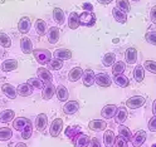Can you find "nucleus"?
Listing matches in <instances>:
<instances>
[{
    "label": "nucleus",
    "mask_w": 156,
    "mask_h": 147,
    "mask_svg": "<svg viewBox=\"0 0 156 147\" xmlns=\"http://www.w3.org/2000/svg\"><path fill=\"white\" fill-rule=\"evenodd\" d=\"M82 74H83L82 68L81 67H74L69 71V73H68V81L69 82H76L82 77Z\"/></svg>",
    "instance_id": "obj_23"
},
{
    "label": "nucleus",
    "mask_w": 156,
    "mask_h": 147,
    "mask_svg": "<svg viewBox=\"0 0 156 147\" xmlns=\"http://www.w3.org/2000/svg\"><path fill=\"white\" fill-rule=\"evenodd\" d=\"M63 130V120L62 118H55L53 120L52 124H51V130H49V133L52 137H57L59 136L61 132Z\"/></svg>",
    "instance_id": "obj_5"
},
{
    "label": "nucleus",
    "mask_w": 156,
    "mask_h": 147,
    "mask_svg": "<svg viewBox=\"0 0 156 147\" xmlns=\"http://www.w3.org/2000/svg\"><path fill=\"white\" fill-rule=\"evenodd\" d=\"M150 19L154 24H156V6L151 8V12H150Z\"/></svg>",
    "instance_id": "obj_49"
},
{
    "label": "nucleus",
    "mask_w": 156,
    "mask_h": 147,
    "mask_svg": "<svg viewBox=\"0 0 156 147\" xmlns=\"http://www.w3.org/2000/svg\"><path fill=\"white\" fill-rule=\"evenodd\" d=\"M29 123H30V121L28 118H25V117H18V118L13 120V128L19 131V132H22Z\"/></svg>",
    "instance_id": "obj_14"
},
{
    "label": "nucleus",
    "mask_w": 156,
    "mask_h": 147,
    "mask_svg": "<svg viewBox=\"0 0 156 147\" xmlns=\"http://www.w3.org/2000/svg\"><path fill=\"white\" fill-rule=\"evenodd\" d=\"M96 22V16L91 12H84L80 15V24L84 26H92Z\"/></svg>",
    "instance_id": "obj_4"
},
{
    "label": "nucleus",
    "mask_w": 156,
    "mask_h": 147,
    "mask_svg": "<svg viewBox=\"0 0 156 147\" xmlns=\"http://www.w3.org/2000/svg\"><path fill=\"white\" fill-rule=\"evenodd\" d=\"M125 59H126V63L135 64L136 61H137V51H136L133 47L129 48L127 51H126V53H125Z\"/></svg>",
    "instance_id": "obj_20"
},
{
    "label": "nucleus",
    "mask_w": 156,
    "mask_h": 147,
    "mask_svg": "<svg viewBox=\"0 0 156 147\" xmlns=\"http://www.w3.org/2000/svg\"><path fill=\"white\" fill-rule=\"evenodd\" d=\"M78 133H81V132H80V127H78V126H72V127L69 126V127H68V128L66 130L67 137H71L72 140L74 138V137H76Z\"/></svg>",
    "instance_id": "obj_42"
},
{
    "label": "nucleus",
    "mask_w": 156,
    "mask_h": 147,
    "mask_svg": "<svg viewBox=\"0 0 156 147\" xmlns=\"http://www.w3.org/2000/svg\"><path fill=\"white\" fill-rule=\"evenodd\" d=\"M116 112H117V107L115 104H107V106H105L102 108L101 114H102L103 118L111 120V118H113V117L116 116Z\"/></svg>",
    "instance_id": "obj_9"
},
{
    "label": "nucleus",
    "mask_w": 156,
    "mask_h": 147,
    "mask_svg": "<svg viewBox=\"0 0 156 147\" xmlns=\"http://www.w3.org/2000/svg\"><path fill=\"white\" fill-rule=\"evenodd\" d=\"M29 86H32L33 88H35V89H42L43 88V82L39 79V78H30V79H28V82H27Z\"/></svg>",
    "instance_id": "obj_43"
},
{
    "label": "nucleus",
    "mask_w": 156,
    "mask_h": 147,
    "mask_svg": "<svg viewBox=\"0 0 156 147\" xmlns=\"http://www.w3.org/2000/svg\"><path fill=\"white\" fill-rule=\"evenodd\" d=\"M80 15H78L76 12H72L69 14V16H68V26H69L71 29H78V26H80Z\"/></svg>",
    "instance_id": "obj_27"
},
{
    "label": "nucleus",
    "mask_w": 156,
    "mask_h": 147,
    "mask_svg": "<svg viewBox=\"0 0 156 147\" xmlns=\"http://www.w3.org/2000/svg\"><path fill=\"white\" fill-rule=\"evenodd\" d=\"M147 127H149V130H150L151 132H156V117H155V116L149 121Z\"/></svg>",
    "instance_id": "obj_48"
},
{
    "label": "nucleus",
    "mask_w": 156,
    "mask_h": 147,
    "mask_svg": "<svg viewBox=\"0 0 156 147\" xmlns=\"http://www.w3.org/2000/svg\"><path fill=\"white\" fill-rule=\"evenodd\" d=\"M151 147H156V143H154V145H152V146H151Z\"/></svg>",
    "instance_id": "obj_55"
},
{
    "label": "nucleus",
    "mask_w": 156,
    "mask_h": 147,
    "mask_svg": "<svg viewBox=\"0 0 156 147\" xmlns=\"http://www.w3.org/2000/svg\"><path fill=\"white\" fill-rule=\"evenodd\" d=\"M88 127H90V130H92L94 132H101V131H105L106 130L107 123L103 120H92L88 123Z\"/></svg>",
    "instance_id": "obj_15"
},
{
    "label": "nucleus",
    "mask_w": 156,
    "mask_h": 147,
    "mask_svg": "<svg viewBox=\"0 0 156 147\" xmlns=\"http://www.w3.org/2000/svg\"><path fill=\"white\" fill-rule=\"evenodd\" d=\"M53 55L55 57V59H61V61H67L72 58V52L68 51V49H57V51L53 53Z\"/></svg>",
    "instance_id": "obj_21"
},
{
    "label": "nucleus",
    "mask_w": 156,
    "mask_h": 147,
    "mask_svg": "<svg viewBox=\"0 0 156 147\" xmlns=\"http://www.w3.org/2000/svg\"><path fill=\"white\" fill-rule=\"evenodd\" d=\"M125 69H126V64L123 63V62H115V64H113V69H112V73L115 74V75H119V74H122L123 72H125Z\"/></svg>",
    "instance_id": "obj_38"
},
{
    "label": "nucleus",
    "mask_w": 156,
    "mask_h": 147,
    "mask_svg": "<svg viewBox=\"0 0 156 147\" xmlns=\"http://www.w3.org/2000/svg\"><path fill=\"white\" fill-rule=\"evenodd\" d=\"M13 137V131L9 127H0V141H9Z\"/></svg>",
    "instance_id": "obj_33"
},
{
    "label": "nucleus",
    "mask_w": 156,
    "mask_h": 147,
    "mask_svg": "<svg viewBox=\"0 0 156 147\" xmlns=\"http://www.w3.org/2000/svg\"><path fill=\"white\" fill-rule=\"evenodd\" d=\"M115 141H116V136L113 133L112 130H107L105 131L103 135V143L106 147H113L115 146Z\"/></svg>",
    "instance_id": "obj_19"
},
{
    "label": "nucleus",
    "mask_w": 156,
    "mask_h": 147,
    "mask_svg": "<svg viewBox=\"0 0 156 147\" xmlns=\"http://www.w3.org/2000/svg\"><path fill=\"white\" fill-rule=\"evenodd\" d=\"M58 39H59V29L57 26H52L49 29V32H48V42L51 44H55L58 42Z\"/></svg>",
    "instance_id": "obj_30"
},
{
    "label": "nucleus",
    "mask_w": 156,
    "mask_h": 147,
    "mask_svg": "<svg viewBox=\"0 0 156 147\" xmlns=\"http://www.w3.org/2000/svg\"><path fill=\"white\" fill-rule=\"evenodd\" d=\"M62 67H63V62L61 59H52L48 62V68H49V69L58 71V69H61Z\"/></svg>",
    "instance_id": "obj_41"
},
{
    "label": "nucleus",
    "mask_w": 156,
    "mask_h": 147,
    "mask_svg": "<svg viewBox=\"0 0 156 147\" xmlns=\"http://www.w3.org/2000/svg\"><path fill=\"white\" fill-rule=\"evenodd\" d=\"M145 103H146V100L142 96H133L126 101V106H127L130 110H137L140 107H142Z\"/></svg>",
    "instance_id": "obj_1"
},
{
    "label": "nucleus",
    "mask_w": 156,
    "mask_h": 147,
    "mask_svg": "<svg viewBox=\"0 0 156 147\" xmlns=\"http://www.w3.org/2000/svg\"><path fill=\"white\" fill-rule=\"evenodd\" d=\"M133 2H139V0H133Z\"/></svg>",
    "instance_id": "obj_56"
},
{
    "label": "nucleus",
    "mask_w": 156,
    "mask_h": 147,
    "mask_svg": "<svg viewBox=\"0 0 156 147\" xmlns=\"http://www.w3.org/2000/svg\"><path fill=\"white\" fill-rule=\"evenodd\" d=\"M54 94H55V87L52 83L45 84V87L43 88V93H42L43 100L49 101V100H52V98H53Z\"/></svg>",
    "instance_id": "obj_22"
},
{
    "label": "nucleus",
    "mask_w": 156,
    "mask_h": 147,
    "mask_svg": "<svg viewBox=\"0 0 156 147\" xmlns=\"http://www.w3.org/2000/svg\"><path fill=\"white\" fill-rule=\"evenodd\" d=\"M82 8L84 9L86 12H91V13H92V10H93V5L90 4V3H84V4L82 5Z\"/></svg>",
    "instance_id": "obj_51"
},
{
    "label": "nucleus",
    "mask_w": 156,
    "mask_h": 147,
    "mask_svg": "<svg viewBox=\"0 0 156 147\" xmlns=\"http://www.w3.org/2000/svg\"><path fill=\"white\" fill-rule=\"evenodd\" d=\"M53 18L57 24L59 25H63L64 24V20H66V16H64V12L62 10L61 8H54L53 9Z\"/></svg>",
    "instance_id": "obj_29"
},
{
    "label": "nucleus",
    "mask_w": 156,
    "mask_h": 147,
    "mask_svg": "<svg viewBox=\"0 0 156 147\" xmlns=\"http://www.w3.org/2000/svg\"><path fill=\"white\" fill-rule=\"evenodd\" d=\"M82 78H83V84H84L86 87H91V86L94 84V78H96V75H94V72H93L92 69H87L86 72H83Z\"/></svg>",
    "instance_id": "obj_17"
},
{
    "label": "nucleus",
    "mask_w": 156,
    "mask_h": 147,
    "mask_svg": "<svg viewBox=\"0 0 156 147\" xmlns=\"http://www.w3.org/2000/svg\"><path fill=\"white\" fill-rule=\"evenodd\" d=\"M35 29H37V33L39 35H44L47 33V24L44 20H42V19H38V20L35 22Z\"/></svg>",
    "instance_id": "obj_37"
},
{
    "label": "nucleus",
    "mask_w": 156,
    "mask_h": 147,
    "mask_svg": "<svg viewBox=\"0 0 156 147\" xmlns=\"http://www.w3.org/2000/svg\"><path fill=\"white\" fill-rule=\"evenodd\" d=\"M144 69H147L149 72L156 74V62L154 61H146L144 64Z\"/></svg>",
    "instance_id": "obj_45"
},
{
    "label": "nucleus",
    "mask_w": 156,
    "mask_h": 147,
    "mask_svg": "<svg viewBox=\"0 0 156 147\" xmlns=\"http://www.w3.org/2000/svg\"><path fill=\"white\" fill-rule=\"evenodd\" d=\"M32 135H33V127H32V122L29 123L25 128L22 131V138L23 140H29L32 137Z\"/></svg>",
    "instance_id": "obj_44"
},
{
    "label": "nucleus",
    "mask_w": 156,
    "mask_h": 147,
    "mask_svg": "<svg viewBox=\"0 0 156 147\" xmlns=\"http://www.w3.org/2000/svg\"><path fill=\"white\" fill-rule=\"evenodd\" d=\"M127 116H129V112H127V110H126L125 107H120V108H117V112H116V116H115L116 123L122 124L126 120H127Z\"/></svg>",
    "instance_id": "obj_24"
},
{
    "label": "nucleus",
    "mask_w": 156,
    "mask_h": 147,
    "mask_svg": "<svg viewBox=\"0 0 156 147\" xmlns=\"http://www.w3.org/2000/svg\"><path fill=\"white\" fill-rule=\"evenodd\" d=\"M16 93L22 97H29L32 96L33 93V87L29 86L28 83H23V84H19L16 88Z\"/></svg>",
    "instance_id": "obj_18"
},
{
    "label": "nucleus",
    "mask_w": 156,
    "mask_h": 147,
    "mask_svg": "<svg viewBox=\"0 0 156 147\" xmlns=\"http://www.w3.org/2000/svg\"><path fill=\"white\" fill-rule=\"evenodd\" d=\"M146 141V132L145 131H137L135 133V136H132L131 138V143L133 147H141V145H144Z\"/></svg>",
    "instance_id": "obj_10"
},
{
    "label": "nucleus",
    "mask_w": 156,
    "mask_h": 147,
    "mask_svg": "<svg viewBox=\"0 0 156 147\" xmlns=\"http://www.w3.org/2000/svg\"><path fill=\"white\" fill-rule=\"evenodd\" d=\"M91 143V137L84 133H78L73 138L74 147H88Z\"/></svg>",
    "instance_id": "obj_3"
},
{
    "label": "nucleus",
    "mask_w": 156,
    "mask_h": 147,
    "mask_svg": "<svg viewBox=\"0 0 156 147\" xmlns=\"http://www.w3.org/2000/svg\"><path fill=\"white\" fill-rule=\"evenodd\" d=\"M145 39L146 42L152 44V45H156V32H149L145 34Z\"/></svg>",
    "instance_id": "obj_46"
},
{
    "label": "nucleus",
    "mask_w": 156,
    "mask_h": 147,
    "mask_svg": "<svg viewBox=\"0 0 156 147\" xmlns=\"http://www.w3.org/2000/svg\"><path fill=\"white\" fill-rule=\"evenodd\" d=\"M152 113H154V116L156 117V100H155L154 103H152Z\"/></svg>",
    "instance_id": "obj_53"
},
{
    "label": "nucleus",
    "mask_w": 156,
    "mask_h": 147,
    "mask_svg": "<svg viewBox=\"0 0 156 147\" xmlns=\"http://www.w3.org/2000/svg\"><path fill=\"white\" fill-rule=\"evenodd\" d=\"M20 47H22V51H23L24 54H30V53L33 52V43H32L30 39L27 38V37L22 38Z\"/></svg>",
    "instance_id": "obj_26"
},
{
    "label": "nucleus",
    "mask_w": 156,
    "mask_h": 147,
    "mask_svg": "<svg viewBox=\"0 0 156 147\" xmlns=\"http://www.w3.org/2000/svg\"><path fill=\"white\" fill-rule=\"evenodd\" d=\"M2 92L10 100H15L18 93H16V88L14 86H12L10 83H5L2 86Z\"/></svg>",
    "instance_id": "obj_13"
},
{
    "label": "nucleus",
    "mask_w": 156,
    "mask_h": 147,
    "mask_svg": "<svg viewBox=\"0 0 156 147\" xmlns=\"http://www.w3.org/2000/svg\"><path fill=\"white\" fill-rule=\"evenodd\" d=\"M115 83L119 86V87H129L130 86V81L127 79V77H125L123 74H119V75H115Z\"/></svg>",
    "instance_id": "obj_34"
},
{
    "label": "nucleus",
    "mask_w": 156,
    "mask_h": 147,
    "mask_svg": "<svg viewBox=\"0 0 156 147\" xmlns=\"http://www.w3.org/2000/svg\"><path fill=\"white\" fill-rule=\"evenodd\" d=\"M97 2H98L100 4H103V5H106V4H110L112 0H97Z\"/></svg>",
    "instance_id": "obj_52"
},
{
    "label": "nucleus",
    "mask_w": 156,
    "mask_h": 147,
    "mask_svg": "<svg viewBox=\"0 0 156 147\" xmlns=\"http://www.w3.org/2000/svg\"><path fill=\"white\" fill-rule=\"evenodd\" d=\"M112 15H113V18L116 19L119 23H121V24H125L126 23V20H127V15H126V13H123L122 10H120L119 8H115L113 10H112Z\"/></svg>",
    "instance_id": "obj_31"
},
{
    "label": "nucleus",
    "mask_w": 156,
    "mask_h": 147,
    "mask_svg": "<svg viewBox=\"0 0 156 147\" xmlns=\"http://www.w3.org/2000/svg\"><path fill=\"white\" fill-rule=\"evenodd\" d=\"M55 94H57L58 101L59 102H67L68 97H69V92H68V89L62 84H59L55 88Z\"/></svg>",
    "instance_id": "obj_16"
},
{
    "label": "nucleus",
    "mask_w": 156,
    "mask_h": 147,
    "mask_svg": "<svg viewBox=\"0 0 156 147\" xmlns=\"http://www.w3.org/2000/svg\"><path fill=\"white\" fill-rule=\"evenodd\" d=\"M33 54L37 62L41 64H48V62L51 61V53L47 49H37V51H33Z\"/></svg>",
    "instance_id": "obj_2"
},
{
    "label": "nucleus",
    "mask_w": 156,
    "mask_h": 147,
    "mask_svg": "<svg viewBox=\"0 0 156 147\" xmlns=\"http://www.w3.org/2000/svg\"><path fill=\"white\" fill-rule=\"evenodd\" d=\"M119 133L120 136H122L126 141H131L132 138V133H131V130L129 127H126L125 124H120L119 126Z\"/></svg>",
    "instance_id": "obj_32"
},
{
    "label": "nucleus",
    "mask_w": 156,
    "mask_h": 147,
    "mask_svg": "<svg viewBox=\"0 0 156 147\" xmlns=\"http://www.w3.org/2000/svg\"><path fill=\"white\" fill-rule=\"evenodd\" d=\"M116 62V55L115 53H107L103 55V59H102V63L105 67H111Z\"/></svg>",
    "instance_id": "obj_35"
},
{
    "label": "nucleus",
    "mask_w": 156,
    "mask_h": 147,
    "mask_svg": "<svg viewBox=\"0 0 156 147\" xmlns=\"http://www.w3.org/2000/svg\"><path fill=\"white\" fill-rule=\"evenodd\" d=\"M14 117H15V112L13 110H4L3 112H0V122L9 123L14 120Z\"/></svg>",
    "instance_id": "obj_25"
},
{
    "label": "nucleus",
    "mask_w": 156,
    "mask_h": 147,
    "mask_svg": "<svg viewBox=\"0 0 156 147\" xmlns=\"http://www.w3.org/2000/svg\"><path fill=\"white\" fill-rule=\"evenodd\" d=\"M30 26H32L30 18L23 16L20 20H19V23H18V30L22 34H27L29 32V29H30Z\"/></svg>",
    "instance_id": "obj_8"
},
{
    "label": "nucleus",
    "mask_w": 156,
    "mask_h": 147,
    "mask_svg": "<svg viewBox=\"0 0 156 147\" xmlns=\"http://www.w3.org/2000/svg\"><path fill=\"white\" fill-rule=\"evenodd\" d=\"M94 83H97L100 87H110L111 83H112V79L108 74L106 73H100L97 74L96 78H94Z\"/></svg>",
    "instance_id": "obj_7"
},
{
    "label": "nucleus",
    "mask_w": 156,
    "mask_h": 147,
    "mask_svg": "<svg viewBox=\"0 0 156 147\" xmlns=\"http://www.w3.org/2000/svg\"><path fill=\"white\" fill-rule=\"evenodd\" d=\"M0 68H2L3 72H13L18 68V62L15 59H6Z\"/></svg>",
    "instance_id": "obj_28"
},
{
    "label": "nucleus",
    "mask_w": 156,
    "mask_h": 147,
    "mask_svg": "<svg viewBox=\"0 0 156 147\" xmlns=\"http://www.w3.org/2000/svg\"><path fill=\"white\" fill-rule=\"evenodd\" d=\"M117 3V8L122 10L123 13H129L130 12V3L129 0H116Z\"/></svg>",
    "instance_id": "obj_40"
},
{
    "label": "nucleus",
    "mask_w": 156,
    "mask_h": 147,
    "mask_svg": "<svg viewBox=\"0 0 156 147\" xmlns=\"http://www.w3.org/2000/svg\"><path fill=\"white\" fill-rule=\"evenodd\" d=\"M14 147H28V146H27L24 142H18V143H16Z\"/></svg>",
    "instance_id": "obj_54"
},
{
    "label": "nucleus",
    "mask_w": 156,
    "mask_h": 147,
    "mask_svg": "<svg viewBox=\"0 0 156 147\" xmlns=\"http://www.w3.org/2000/svg\"><path fill=\"white\" fill-rule=\"evenodd\" d=\"M80 110V102L77 101H68L64 106H63V112L66 114H74Z\"/></svg>",
    "instance_id": "obj_11"
},
{
    "label": "nucleus",
    "mask_w": 156,
    "mask_h": 147,
    "mask_svg": "<svg viewBox=\"0 0 156 147\" xmlns=\"http://www.w3.org/2000/svg\"><path fill=\"white\" fill-rule=\"evenodd\" d=\"M129 141H126L122 136H117L116 137V141H115V146L116 147H129V143H127Z\"/></svg>",
    "instance_id": "obj_47"
},
{
    "label": "nucleus",
    "mask_w": 156,
    "mask_h": 147,
    "mask_svg": "<svg viewBox=\"0 0 156 147\" xmlns=\"http://www.w3.org/2000/svg\"><path fill=\"white\" fill-rule=\"evenodd\" d=\"M0 45L4 47V48H10V45H12L10 37L5 33H0Z\"/></svg>",
    "instance_id": "obj_39"
},
{
    "label": "nucleus",
    "mask_w": 156,
    "mask_h": 147,
    "mask_svg": "<svg viewBox=\"0 0 156 147\" xmlns=\"http://www.w3.org/2000/svg\"><path fill=\"white\" fill-rule=\"evenodd\" d=\"M37 74H38V78H39V79H41L43 83H45V84L52 83L53 75L51 74V72L48 71L47 68H39L38 72H37Z\"/></svg>",
    "instance_id": "obj_12"
},
{
    "label": "nucleus",
    "mask_w": 156,
    "mask_h": 147,
    "mask_svg": "<svg viewBox=\"0 0 156 147\" xmlns=\"http://www.w3.org/2000/svg\"><path fill=\"white\" fill-rule=\"evenodd\" d=\"M90 145H91V147H102L100 140L97 138V137H93V138H91V143Z\"/></svg>",
    "instance_id": "obj_50"
},
{
    "label": "nucleus",
    "mask_w": 156,
    "mask_h": 147,
    "mask_svg": "<svg viewBox=\"0 0 156 147\" xmlns=\"http://www.w3.org/2000/svg\"><path fill=\"white\" fill-rule=\"evenodd\" d=\"M34 124H35L37 131L43 132V131L45 130L47 124H48V117H47V114H44V113L38 114V116L35 117V122H34Z\"/></svg>",
    "instance_id": "obj_6"
},
{
    "label": "nucleus",
    "mask_w": 156,
    "mask_h": 147,
    "mask_svg": "<svg viewBox=\"0 0 156 147\" xmlns=\"http://www.w3.org/2000/svg\"><path fill=\"white\" fill-rule=\"evenodd\" d=\"M133 77H135L136 82H142L144 81V78H145V69H144L142 65H137V67L135 68Z\"/></svg>",
    "instance_id": "obj_36"
}]
</instances>
